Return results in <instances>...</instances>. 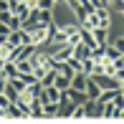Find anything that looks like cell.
<instances>
[{"instance_id": "22", "label": "cell", "mask_w": 124, "mask_h": 124, "mask_svg": "<svg viewBox=\"0 0 124 124\" xmlns=\"http://www.w3.org/2000/svg\"><path fill=\"white\" fill-rule=\"evenodd\" d=\"M53 5H56V0H38V8L41 10H53Z\"/></svg>"}, {"instance_id": "6", "label": "cell", "mask_w": 124, "mask_h": 124, "mask_svg": "<svg viewBox=\"0 0 124 124\" xmlns=\"http://www.w3.org/2000/svg\"><path fill=\"white\" fill-rule=\"evenodd\" d=\"M84 91H86V96H89V99H99L101 89H99V84L94 81L91 76H86V89H84Z\"/></svg>"}, {"instance_id": "16", "label": "cell", "mask_w": 124, "mask_h": 124, "mask_svg": "<svg viewBox=\"0 0 124 124\" xmlns=\"http://www.w3.org/2000/svg\"><path fill=\"white\" fill-rule=\"evenodd\" d=\"M66 38H69V36H66V31H63V28H58V31L51 36V41H53L56 46H63V43H66Z\"/></svg>"}, {"instance_id": "26", "label": "cell", "mask_w": 124, "mask_h": 124, "mask_svg": "<svg viewBox=\"0 0 124 124\" xmlns=\"http://www.w3.org/2000/svg\"><path fill=\"white\" fill-rule=\"evenodd\" d=\"M114 46H116V51H119V53H124V38H116Z\"/></svg>"}, {"instance_id": "14", "label": "cell", "mask_w": 124, "mask_h": 124, "mask_svg": "<svg viewBox=\"0 0 124 124\" xmlns=\"http://www.w3.org/2000/svg\"><path fill=\"white\" fill-rule=\"evenodd\" d=\"M3 94H5V96H8L10 101H18V96H20V91H18V89H15L13 84H10V81L5 84V91H3Z\"/></svg>"}, {"instance_id": "24", "label": "cell", "mask_w": 124, "mask_h": 124, "mask_svg": "<svg viewBox=\"0 0 124 124\" xmlns=\"http://www.w3.org/2000/svg\"><path fill=\"white\" fill-rule=\"evenodd\" d=\"M10 36V25H5V23H0V43L5 41V38Z\"/></svg>"}, {"instance_id": "2", "label": "cell", "mask_w": 124, "mask_h": 124, "mask_svg": "<svg viewBox=\"0 0 124 124\" xmlns=\"http://www.w3.org/2000/svg\"><path fill=\"white\" fill-rule=\"evenodd\" d=\"M0 23L10 25V31H15V28H20V18H18V15H13L10 10H0Z\"/></svg>"}, {"instance_id": "15", "label": "cell", "mask_w": 124, "mask_h": 124, "mask_svg": "<svg viewBox=\"0 0 124 124\" xmlns=\"http://www.w3.org/2000/svg\"><path fill=\"white\" fill-rule=\"evenodd\" d=\"M81 43H86L89 48H94V46H99V43L94 41V36H91V31H86V28H81Z\"/></svg>"}, {"instance_id": "10", "label": "cell", "mask_w": 124, "mask_h": 124, "mask_svg": "<svg viewBox=\"0 0 124 124\" xmlns=\"http://www.w3.org/2000/svg\"><path fill=\"white\" fill-rule=\"evenodd\" d=\"M38 116H41V119H43V116H46V114H43V104H41V99H33L31 101V119H38Z\"/></svg>"}, {"instance_id": "9", "label": "cell", "mask_w": 124, "mask_h": 124, "mask_svg": "<svg viewBox=\"0 0 124 124\" xmlns=\"http://www.w3.org/2000/svg\"><path fill=\"white\" fill-rule=\"evenodd\" d=\"M91 36H94V41L99 43H106V36H109V28H101V25H96V28H91Z\"/></svg>"}, {"instance_id": "23", "label": "cell", "mask_w": 124, "mask_h": 124, "mask_svg": "<svg viewBox=\"0 0 124 124\" xmlns=\"http://www.w3.org/2000/svg\"><path fill=\"white\" fill-rule=\"evenodd\" d=\"M66 43H69V46H76V43H81V31L74 33V36H69V38H66Z\"/></svg>"}, {"instance_id": "30", "label": "cell", "mask_w": 124, "mask_h": 124, "mask_svg": "<svg viewBox=\"0 0 124 124\" xmlns=\"http://www.w3.org/2000/svg\"><path fill=\"white\" fill-rule=\"evenodd\" d=\"M119 119H124V109H122V116H119Z\"/></svg>"}, {"instance_id": "19", "label": "cell", "mask_w": 124, "mask_h": 124, "mask_svg": "<svg viewBox=\"0 0 124 124\" xmlns=\"http://www.w3.org/2000/svg\"><path fill=\"white\" fill-rule=\"evenodd\" d=\"M111 104H114L116 109H124V94H122V89H116V94H114V99H111Z\"/></svg>"}, {"instance_id": "1", "label": "cell", "mask_w": 124, "mask_h": 124, "mask_svg": "<svg viewBox=\"0 0 124 124\" xmlns=\"http://www.w3.org/2000/svg\"><path fill=\"white\" fill-rule=\"evenodd\" d=\"M46 41H51L48 25L38 23V25H36V31H31V43H33V46H41V43H46Z\"/></svg>"}, {"instance_id": "17", "label": "cell", "mask_w": 124, "mask_h": 124, "mask_svg": "<svg viewBox=\"0 0 124 124\" xmlns=\"http://www.w3.org/2000/svg\"><path fill=\"white\" fill-rule=\"evenodd\" d=\"M51 20H53V13H51V10H41V8H38V23L48 25Z\"/></svg>"}, {"instance_id": "3", "label": "cell", "mask_w": 124, "mask_h": 124, "mask_svg": "<svg viewBox=\"0 0 124 124\" xmlns=\"http://www.w3.org/2000/svg\"><path fill=\"white\" fill-rule=\"evenodd\" d=\"M94 15H96V23H99L101 28H109L111 18H109V8H106V5H99V8L94 10Z\"/></svg>"}, {"instance_id": "33", "label": "cell", "mask_w": 124, "mask_h": 124, "mask_svg": "<svg viewBox=\"0 0 124 124\" xmlns=\"http://www.w3.org/2000/svg\"><path fill=\"white\" fill-rule=\"evenodd\" d=\"M56 3H58V0H56Z\"/></svg>"}, {"instance_id": "31", "label": "cell", "mask_w": 124, "mask_h": 124, "mask_svg": "<svg viewBox=\"0 0 124 124\" xmlns=\"http://www.w3.org/2000/svg\"><path fill=\"white\" fill-rule=\"evenodd\" d=\"M122 18H124V10H122Z\"/></svg>"}, {"instance_id": "28", "label": "cell", "mask_w": 124, "mask_h": 124, "mask_svg": "<svg viewBox=\"0 0 124 124\" xmlns=\"http://www.w3.org/2000/svg\"><path fill=\"white\" fill-rule=\"evenodd\" d=\"M0 10H8V0H0Z\"/></svg>"}, {"instance_id": "32", "label": "cell", "mask_w": 124, "mask_h": 124, "mask_svg": "<svg viewBox=\"0 0 124 124\" xmlns=\"http://www.w3.org/2000/svg\"><path fill=\"white\" fill-rule=\"evenodd\" d=\"M122 94H124V89H122Z\"/></svg>"}, {"instance_id": "21", "label": "cell", "mask_w": 124, "mask_h": 124, "mask_svg": "<svg viewBox=\"0 0 124 124\" xmlns=\"http://www.w3.org/2000/svg\"><path fill=\"white\" fill-rule=\"evenodd\" d=\"M63 31H66V36H74V33L81 31V25L78 23H69V25H63Z\"/></svg>"}, {"instance_id": "13", "label": "cell", "mask_w": 124, "mask_h": 124, "mask_svg": "<svg viewBox=\"0 0 124 124\" xmlns=\"http://www.w3.org/2000/svg\"><path fill=\"white\" fill-rule=\"evenodd\" d=\"M104 46H106V43H101V46H94V48H91V61L104 63Z\"/></svg>"}, {"instance_id": "5", "label": "cell", "mask_w": 124, "mask_h": 124, "mask_svg": "<svg viewBox=\"0 0 124 124\" xmlns=\"http://www.w3.org/2000/svg\"><path fill=\"white\" fill-rule=\"evenodd\" d=\"M71 53H74V46L63 43V46H56V51L51 53V58H56V61H66V58H69Z\"/></svg>"}, {"instance_id": "18", "label": "cell", "mask_w": 124, "mask_h": 124, "mask_svg": "<svg viewBox=\"0 0 124 124\" xmlns=\"http://www.w3.org/2000/svg\"><path fill=\"white\" fill-rule=\"evenodd\" d=\"M116 56H119L116 46H104V61H114Z\"/></svg>"}, {"instance_id": "7", "label": "cell", "mask_w": 124, "mask_h": 124, "mask_svg": "<svg viewBox=\"0 0 124 124\" xmlns=\"http://www.w3.org/2000/svg\"><path fill=\"white\" fill-rule=\"evenodd\" d=\"M0 74H3L5 78L18 76V74H20V71H18V63H15V61H5V63H3V69H0Z\"/></svg>"}, {"instance_id": "29", "label": "cell", "mask_w": 124, "mask_h": 124, "mask_svg": "<svg viewBox=\"0 0 124 124\" xmlns=\"http://www.w3.org/2000/svg\"><path fill=\"white\" fill-rule=\"evenodd\" d=\"M101 5H106V8H109V0H101Z\"/></svg>"}, {"instance_id": "11", "label": "cell", "mask_w": 124, "mask_h": 124, "mask_svg": "<svg viewBox=\"0 0 124 124\" xmlns=\"http://www.w3.org/2000/svg\"><path fill=\"white\" fill-rule=\"evenodd\" d=\"M53 86H56V89H61V91H66V89L71 86V78H69V76H63V74H58V71H56V78H53Z\"/></svg>"}, {"instance_id": "4", "label": "cell", "mask_w": 124, "mask_h": 124, "mask_svg": "<svg viewBox=\"0 0 124 124\" xmlns=\"http://www.w3.org/2000/svg\"><path fill=\"white\" fill-rule=\"evenodd\" d=\"M63 94H66V99L74 101V104H84V101L89 99V96H86V91H78V89H74V86H69Z\"/></svg>"}, {"instance_id": "27", "label": "cell", "mask_w": 124, "mask_h": 124, "mask_svg": "<svg viewBox=\"0 0 124 124\" xmlns=\"http://www.w3.org/2000/svg\"><path fill=\"white\" fill-rule=\"evenodd\" d=\"M114 8L122 13V10H124V0H114Z\"/></svg>"}, {"instance_id": "8", "label": "cell", "mask_w": 124, "mask_h": 124, "mask_svg": "<svg viewBox=\"0 0 124 124\" xmlns=\"http://www.w3.org/2000/svg\"><path fill=\"white\" fill-rule=\"evenodd\" d=\"M71 56H76V58H81V61H84V58H91V48H89L86 43H76Z\"/></svg>"}, {"instance_id": "20", "label": "cell", "mask_w": 124, "mask_h": 124, "mask_svg": "<svg viewBox=\"0 0 124 124\" xmlns=\"http://www.w3.org/2000/svg\"><path fill=\"white\" fill-rule=\"evenodd\" d=\"M28 13H31V8H28V3H20V8H18V13H15V15H18V18H20V23H23V20L28 18Z\"/></svg>"}, {"instance_id": "12", "label": "cell", "mask_w": 124, "mask_h": 124, "mask_svg": "<svg viewBox=\"0 0 124 124\" xmlns=\"http://www.w3.org/2000/svg\"><path fill=\"white\" fill-rule=\"evenodd\" d=\"M43 114L46 116H58V101H43Z\"/></svg>"}, {"instance_id": "25", "label": "cell", "mask_w": 124, "mask_h": 124, "mask_svg": "<svg viewBox=\"0 0 124 124\" xmlns=\"http://www.w3.org/2000/svg\"><path fill=\"white\" fill-rule=\"evenodd\" d=\"M114 78H116V81H119V89H124V69H116Z\"/></svg>"}]
</instances>
